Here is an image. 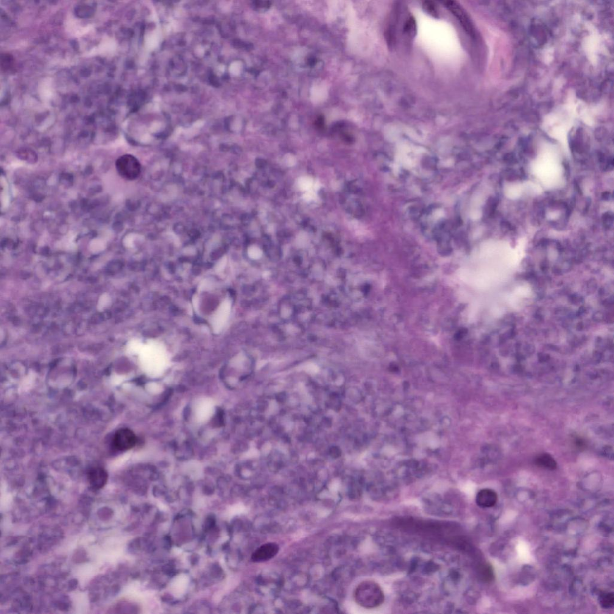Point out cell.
Wrapping results in <instances>:
<instances>
[{"label": "cell", "instance_id": "cell-2", "mask_svg": "<svg viewBox=\"0 0 614 614\" xmlns=\"http://www.w3.org/2000/svg\"><path fill=\"white\" fill-rule=\"evenodd\" d=\"M117 171L125 179H135L140 172V165L138 160L130 155L121 156L116 162Z\"/></svg>", "mask_w": 614, "mask_h": 614}, {"label": "cell", "instance_id": "cell-6", "mask_svg": "<svg viewBox=\"0 0 614 614\" xmlns=\"http://www.w3.org/2000/svg\"><path fill=\"white\" fill-rule=\"evenodd\" d=\"M498 501V495L495 491L491 489H482L477 494L476 501L479 507L482 508L492 507Z\"/></svg>", "mask_w": 614, "mask_h": 614}, {"label": "cell", "instance_id": "cell-1", "mask_svg": "<svg viewBox=\"0 0 614 614\" xmlns=\"http://www.w3.org/2000/svg\"><path fill=\"white\" fill-rule=\"evenodd\" d=\"M354 597L357 604L368 609L378 607L384 601L382 588L372 580L361 582L354 591Z\"/></svg>", "mask_w": 614, "mask_h": 614}, {"label": "cell", "instance_id": "cell-3", "mask_svg": "<svg viewBox=\"0 0 614 614\" xmlns=\"http://www.w3.org/2000/svg\"><path fill=\"white\" fill-rule=\"evenodd\" d=\"M136 443V437L134 432L127 428L120 429L114 435L113 445L114 449L120 451H125L132 449Z\"/></svg>", "mask_w": 614, "mask_h": 614}, {"label": "cell", "instance_id": "cell-7", "mask_svg": "<svg viewBox=\"0 0 614 614\" xmlns=\"http://www.w3.org/2000/svg\"><path fill=\"white\" fill-rule=\"evenodd\" d=\"M107 472L101 468H94L88 474V480L92 488L95 490L102 488L107 483Z\"/></svg>", "mask_w": 614, "mask_h": 614}, {"label": "cell", "instance_id": "cell-9", "mask_svg": "<svg viewBox=\"0 0 614 614\" xmlns=\"http://www.w3.org/2000/svg\"><path fill=\"white\" fill-rule=\"evenodd\" d=\"M535 463L538 467L549 470L556 469L557 465L554 458L548 454H542L538 456L535 460Z\"/></svg>", "mask_w": 614, "mask_h": 614}, {"label": "cell", "instance_id": "cell-10", "mask_svg": "<svg viewBox=\"0 0 614 614\" xmlns=\"http://www.w3.org/2000/svg\"><path fill=\"white\" fill-rule=\"evenodd\" d=\"M478 576L480 580L486 583H489L493 581L494 579V573L492 568L488 564H481L478 566Z\"/></svg>", "mask_w": 614, "mask_h": 614}, {"label": "cell", "instance_id": "cell-4", "mask_svg": "<svg viewBox=\"0 0 614 614\" xmlns=\"http://www.w3.org/2000/svg\"><path fill=\"white\" fill-rule=\"evenodd\" d=\"M443 3L445 4L447 9L456 16L460 24L464 27V30L467 31L470 35H473L474 29L472 22L464 8L460 6L456 1H447L444 2Z\"/></svg>", "mask_w": 614, "mask_h": 614}, {"label": "cell", "instance_id": "cell-11", "mask_svg": "<svg viewBox=\"0 0 614 614\" xmlns=\"http://www.w3.org/2000/svg\"><path fill=\"white\" fill-rule=\"evenodd\" d=\"M599 603L604 609H609L614 604V596L613 593H607L600 596Z\"/></svg>", "mask_w": 614, "mask_h": 614}, {"label": "cell", "instance_id": "cell-8", "mask_svg": "<svg viewBox=\"0 0 614 614\" xmlns=\"http://www.w3.org/2000/svg\"><path fill=\"white\" fill-rule=\"evenodd\" d=\"M230 301H227L223 303L222 306L220 307L219 311L217 312L216 316H215L213 321L215 327H217V330L219 331L220 327L224 326L225 323L228 320L229 316H230Z\"/></svg>", "mask_w": 614, "mask_h": 614}, {"label": "cell", "instance_id": "cell-14", "mask_svg": "<svg viewBox=\"0 0 614 614\" xmlns=\"http://www.w3.org/2000/svg\"><path fill=\"white\" fill-rule=\"evenodd\" d=\"M605 218L604 219V223L606 226L608 228L610 227V225L613 224V217L610 214H604Z\"/></svg>", "mask_w": 614, "mask_h": 614}, {"label": "cell", "instance_id": "cell-13", "mask_svg": "<svg viewBox=\"0 0 614 614\" xmlns=\"http://www.w3.org/2000/svg\"><path fill=\"white\" fill-rule=\"evenodd\" d=\"M423 7L429 15L435 18H438L439 16V12H438L436 5L434 2L429 1H425L423 2Z\"/></svg>", "mask_w": 614, "mask_h": 614}, {"label": "cell", "instance_id": "cell-12", "mask_svg": "<svg viewBox=\"0 0 614 614\" xmlns=\"http://www.w3.org/2000/svg\"><path fill=\"white\" fill-rule=\"evenodd\" d=\"M417 31V24L414 18L410 17L406 22L404 26V32L406 35L414 37Z\"/></svg>", "mask_w": 614, "mask_h": 614}, {"label": "cell", "instance_id": "cell-5", "mask_svg": "<svg viewBox=\"0 0 614 614\" xmlns=\"http://www.w3.org/2000/svg\"><path fill=\"white\" fill-rule=\"evenodd\" d=\"M279 546L275 543H267L261 546L254 552L252 559L255 562H267L273 559L278 553Z\"/></svg>", "mask_w": 614, "mask_h": 614}]
</instances>
